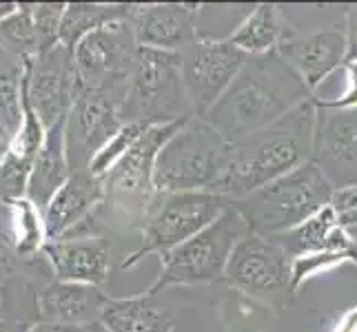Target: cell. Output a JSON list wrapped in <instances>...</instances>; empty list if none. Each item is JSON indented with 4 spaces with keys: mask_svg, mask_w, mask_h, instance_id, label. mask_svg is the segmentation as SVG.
I'll return each mask as SVG.
<instances>
[{
    "mask_svg": "<svg viewBox=\"0 0 357 332\" xmlns=\"http://www.w3.org/2000/svg\"><path fill=\"white\" fill-rule=\"evenodd\" d=\"M311 100V89L278 52L251 56L202 118L229 144L271 127Z\"/></svg>",
    "mask_w": 357,
    "mask_h": 332,
    "instance_id": "6da1fadb",
    "label": "cell"
},
{
    "mask_svg": "<svg viewBox=\"0 0 357 332\" xmlns=\"http://www.w3.org/2000/svg\"><path fill=\"white\" fill-rule=\"evenodd\" d=\"M313 133L315 100H309L271 127L231 144V164L215 193L238 200L311 162Z\"/></svg>",
    "mask_w": 357,
    "mask_h": 332,
    "instance_id": "7a4b0ae2",
    "label": "cell"
},
{
    "mask_svg": "<svg viewBox=\"0 0 357 332\" xmlns=\"http://www.w3.org/2000/svg\"><path fill=\"white\" fill-rule=\"evenodd\" d=\"M333 193L335 189L322 171L306 162L266 187L233 200V208L246 219L251 232L275 237L322 211Z\"/></svg>",
    "mask_w": 357,
    "mask_h": 332,
    "instance_id": "3957f363",
    "label": "cell"
},
{
    "mask_svg": "<svg viewBox=\"0 0 357 332\" xmlns=\"http://www.w3.org/2000/svg\"><path fill=\"white\" fill-rule=\"evenodd\" d=\"M231 164V144L206 120L191 118L155 159L153 187L158 195L215 193Z\"/></svg>",
    "mask_w": 357,
    "mask_h": 332,
    "instance_id": "277c9868",
    "label": "cell"
},
{
    "mask_svg": "<svg viewBox=\"0 0 357 332\" xmlns=\"http://www.w3.org/2000/svg\"><path fill=\"white\" fill-rule=\"evenodd\" d=\"M249 232L246 219L231 204L211 226L160 257V275L146 294L155 297L169 286L208 284L225 277L233 248Z\"/></svg>",
    "mask_w": 357,
    "mask_h": 332,
    "instance_id": "5b68a950",
    "label": "cell"
},
{
    "mask_svg": "<svg viewBox=\"0 0 357 332\" xmlns=\"http://www.w3.org/2000/svg\"><path fill=\"white\" fill-rule=\"evenodd\" d=\"M193 118L182 84V54L138 47L122 120L165 125Z\"/></svg>",
    "mask_w": 357,
    "mask_h": 332,
    "instance_id": "8992f818",
    "label": "cell"
},
{
    "mask_svg": "<svg viewBox=\"0 0 357 332\" xmlns=\"http://www.w3.org/2000/svg\"><path fill=\"white\" fill-rule=\"evenodd\" d=\"M233 204L231 198L211 191H189V193H171L162 195V202L153 204L144 217L142 226V246L131 253L122 268H131L146 255L160 253L165 255L176 246L195 237L206 226L222 215Z\"/></svg>",
    "mask_w": 357,
    "mask_h": 332,
    "instance_id": "52a82bcc",
    "label": "cell"
},
{
    "mask_svg": "<svg viewBox=\"0 0 357 332\" xmlns=\"http://www.w3.org/2000/svg\"><path fill=\"white\" fill-rule=\"evenodd\" d=\"M225 279L236 290L280 308L295 292L293 257L275 237L249 232L233 248Z\"/></svg>",
    "mask_w": 357,
    "mask_h": 332,
    "instance_id": "ba28073f",
    "label": "cell"
},
{
    "mask_svg": "<svg viewBox=\"0 0 357 332\" xmlns=\"http://www.w3.org/2000/svg\"><path fill=\"white\" fill-rule=\"evenodd\" d=\"M191 118L165 125H151L142 138L120 157V162L105 175L107 200H112L131 219H144L153 206L155 159L162 146L187 125Z\"/></svg>",
    "mask_w": 357,
    "mask_h": 332,
    "instance_id": "9c48e42d",
    "label": "cell"
},
{
    "mask_svg": "<svg viewBox=\"0 0 357 332\" xmlns=\"http://www.w3.org/2000/svg\"><path fill=\"white\" fill-rule=\"evenodd\" d=\"M82 87L73 52L65 45L22 60V93L45 129L67 120Z\"/></svg>",
    "mask_w": 357,
    "mask_h": 332,
    "instance_id": "30bf717a",
    "label": "cell"
},
{
    "mask_svg": "<svg viewBox=\"0 0 357 332\" xmlns=\"http://www.w3.org/2000/svg\"><path fill=\"white\" fill-rule=\"evenodd\" d=\"M138 54L131 20H118L98 29L73 49L82 91L127 89Z\"/></svg>",
    "mask_w": 357,
    "mask_h": 332,
    "instance_id": "8fae6325",
    "label": "cell"
},
{
    "mask_svg": "<svg viewBox=\"0 0 357 332\" xmlns=\"http://www.w3.org/2000/svg\"><path fill=\"white\" fill-rule=\"evenodd\" d=\"M251 56L229 40L198 38L182 52V84L193 118H204Z\"/></svg>",
    "mask_w": 357,
    "mask_h": 332,
    "instance_id": "7c38bea8",
    "label": "cell"
},
{
    "mask_svg": "<svg viewBox=\"0 0 357 332\" xmlns=\"http://www.w3.org/2000/svg\"><path fill=\"white\" fill-rule=\"evenodd\" d=\"M125 95L127 89L80 91L65 125L71 173L73 171H87L93 157L122 129L125 125V120H122Z\"/></svg>",
    "mask_w": 357,
    "mask_h": 332,
    "instance_id": "4fadbf2b",
    "label": "cell"
},
{
    "mask_svg": "<svg viewBox=\"0 0 357 332\" xmlns=\"http://www.w3.org/2000/svg\"><path fill=\"white\" fill-rule=\"evenodd\" d=\"M311 162L335 191L357 187V106L331 109L315 100Z\"/></svg>",
    "mask_w": 357,
    "mask_h": 332,
    "instance_id": "5bb4252c",
    "label": "cell"
},
{
    "mask_svg": "<svg viewBox=\"0 0 357 332\" xmlns=\"http://www.w3.org/2000/svg\"><path fill=\"white\" fill-rule=\"evenodd\" d=\"M129 20L138 47L182 54L200 38L198 7L193 5H133Z\"/></svg>",
    "mask_w": 357,
    "mask_h": 332,
    "instance_id": "9a60e30c",
    "label": "cell"
},
{
    "mask_svg": "<svg viewBox=\"0 0 357 332\" xmlns=\"http://www.w3.org/2000/svg\"><path fill=\"white\" fill-rule=\"evenodd\" d=\"M107 200L105 177L93 175L91 171H73L69 180L60 187L43 211L47 239H65L69 230L76 228L80 221L87 219L98 204Z\"/></svg>",
    "mask_w": 357,
    "mask_h": 332,
    "instance_id": "2e32d148",
    "label": "cell"
},
{
    "mask_svg": "<svg viewBox=\"0 0 357 332\" xmlns=\"http://www.w3.org/2000/svg\"><path fill=\"white\" fill-rule=\"evenodd\" d=\"M43 253L58 281L102 286L112 268V246L102 237H76L47 242Z\"/></svg>",
    "mask_w": 357,
    "mask_h": 332,
    "instance_id": "e0dca14e",
    "label": "cell"
},
{
    "mask_svg": "<svg viewBox=\"0 0 357 332\" xmlns=\"http://www.w3.org/2000/svg\"><path fill=\"white\" fill-rule=\"evenodd\" d=\"M347 29H322L302 38H287L278 47V54L295 69L311 91L331 71L347 63Z\"/></svg>",
    "mask_w": 357,
    "mask_h": 332,
    "instance_id": "ac0fdd59",
    "label": "cell"
},
{
    "mask_svg": "<svg viewBox=\"0 0 357 332\" xmlns=\"http://www.w3.org/2000/svg\"><path fill=\"white\" fill-rule=\"evenodd\" d=\"M109 301V294L100 286L71 284V281H52L45 290H40L38 317L43 324H52L58 328L80 326L98 322Z\"/></svg>",
    "mask_w": 357,
    "mask_h": 332,
    "instance_id": "d6986e66",
    "label": "cell"
},
{
    "mask_svg": "<svg viewBox=\"0 0 357 332\" xmlns=\"http://www.w3.org/2000/svg\"><path fill=\"white\" fill-rule=\"evenodd\" d=\"M275 239L284 246V251L293 260L311 257V255H324V253L347 257V251L353 244L351 232L337 224V217L331 204L324 206L313 217L302 221L300 226L282 232V235H275Z\"/></svg>",
    "mask_w": 357,
    "mask_h": 332,
    "instance_id": "ffe728a7",
    "label": "cell"
},
{
    "mask_svg": "<svg viewBox=\"0 0 357 332\" xmlns=\"http://www.w3.org/2000/svg\"><path fill=\"white\" fill-rule=\"evenodd\" d=\"M65 125H67V120L58 122V125H54L52 129H47L45 142H43L38 155L33 159V166H31L27 200H31L40 211H45L47 204L52 202V198L71 175L67 140H65Z\"/></svg>",
    "mask_w": 357,
    "mask_h": 332,
    "instance_id": "44dd1931",
    "label": "cell"
},
{
    "mask_svg": "<svg viewBox=\"0 0 357 332\" xmlns=\"http://www.w3.org/2000/svg\"><path fill=\"white\" fill-rule=\"evenodd\" d=\"M100 322L109 332H171L174 322L158 308L153 297L138 294V297H109Z\"/></svg>",
    "mask_w": 357,
    "mask_h": 332,
    "instance_id": "7402d4cb",
    "label": "cell"
},
{
    "mask_svg": "<svg viewBox=\"0 0 357 332\" xmlns=\"http://www.w3.org/2000/svg\"><path fill=\"white\" fill-rule=\"evenodd\" d=\"M284 29L280 24V14L275 5H257L249 11L238 29L229 35L233 47L242 49L249 56H262L278 52V47L284 40Z\"/></svg>",
    "mask_w": 357,
    "mask_h": 332,
    "instance_id": "603a6c76",
    "label": "cell"
},
{
    "mask_svg": "<svg viewBox=\"0 0 357 332\" xmlns=\"http://www.w3.org/2000/svg\"><path fill=\"white\" fill-rule=\"evenodd\" d=\"M133 5H98V3H71L65 9L63 27H60V45L69 47L71 52L78 42L98 29L118 20L131 18Z\"/></svg>",
    "mask_w": 357,
    "mask_h": 332,
    "instance_id": "cb8c5ba5",
    "label": "cell"
},
{
    "mask_svg": "<svg viewBox=\"0 0 357 332\" xmlns=\"http://www.w3.org/2000/svg\"><path fill=\"white\" fill-rule=\"evenodd\" d=\"M22 127V63L0 60V146L7 151Z\"/></svg>",
    "mask_w": 357,
    "mask_h": 332,
    "instance_id": "d4e9b609",
    "label": "cell"
},
{
    "mask_svg": "<svg viewBox=\"0 0 357 332\" xmlns=\"http://www.w3.org/2000/svg\"><path fill=\"white\" fill-rule=\"evenodd\" d=\"M0 49L14 60H27L40 54L38 31L33 24V3H22L14 16L0 22Z\"/></svg>",
    "mask_w": 357,
    "mask_h": 332,
    "instance_id": "484cf974",
    "label": "cell"
},
{
    "mask_svg": "<svg viewBox=\"0 0 357 332\" xmlns=\"http://www.w3.org/2000/svg\"><path fill=\"white\" fill-rule=\"evenodd\" d=\"M9 208H11V221H14L16 253L20 257H31L38 251H43L49 239H47L45 217L40 208L27 198L9 204Z\"/></svg>",
    "mask_w": 357,
    "mask_h": 332,
    "instance_id": "4316f807",
    "label": "cell"
},
{
    "mask_svg": "<svg viewBox=\"0 0 357 332\" xmlns=\"http://www.w3.org/2000/svg\"><path fill=\"white\" fill-rule=\"evenodd\" d=\"M31 166L33 159H27L16 151L7 149L3 159H0V202L9 206L27 198Z\"/></svg>",
    "mask_w": 357,
    "mask_h": 332,
    "instance_id": "83f0119b",
    "label": "cell"
},
{
    "mask_svg": "<svg viewBox=\"0 0 357 332\" xmlns=\"http://www.w3.org/2000/svg\"><path fill=\"white\" fill-rule=\"evenodd\" d=\"M149 127L151 125H146V122H125L122 129L105 144V149L93 157V162L89 166L91 173L98 177H105L109 171L120 162V157L142 138V133Z\"/></svg>",
    "mask_w": 357,
    "mask_h": 332,
    "instance_id": "f1b7e54d",
    "label": "cell"
},
{
    "mask_svg": "<svg viewBox=\"0 0 357 332\" xmlns=\"http://www.w3.org/2000/svg\"><path fill=\"white\" fill-rule=\"evenodd\" d=\"M65 9V3H33V24L38 31L40 52L60 45V27H63Z\"/></svg>",
    "mask_w": 357,
    "mask_h": 332,
    "instance_id": "f546056e",
    "label": "cell"
},
{
    "mask_svg": "<svg viewBox=\"0 0 357 332\" xmlns=\"http://www.w3.org/2000/svg\"><path fill=\"white\" fill-rule=\"evenodd\" d=\"M331 208L344 230H357V187L337 189L331 198Z\"/></svg>",
    "mask_w": 357,
    "mask_h": 332,
    "instance_id": "4dcf8cb0",
    "label": "cell"
},
{
    "mask_svg": "<svg viewBox=\"0 0 357 332\" xmlns=\"http://www.w3.org/2000/svg\"><path fill=\"white\" fill-rule=\"evenodd\" d=\"M351 71V89L344 93L340 100H317L319 104L331 106V109H353L357 106V63L349 65Z\"/></svg>",
    "mask_w": 357,
    "mask_h": 332,
    "instance_id": "1f68e13d",
    "label": "cell"
},
{
    "mask_svg": "<svg viewBox=\"0 0 357 332\" xmlns=\"http://www.w3.org/2000/svg\"><path fill=\"white\" fill-rule=\"evenodd\" d=\"M347 65L357 63V7H353L347 14Z\"/></svg>",
    "mask_w": 357,
    "mask_h": 332,
    "instance_id": "d6a6232c",
    "label": "cell"
},
{
    "mask_svg": "<svg viewBox=\"0 0 357 332\" xmlns=\"http://www.w3.org/2000/svg\"><path fill=\"white\" fill-rule=\"evenodd\" d=\"M63 332H109V328L98 319V322H89V324H80V326H67L60 328Z\"/></svg>",
    "mask_w": 357,
    "mask_h": 332,
    "instance_id": "836d02e7",
    "label": "cell"
},
{
    "mask_svg": "<svg viewBox=\"0 0 357 332\" xmlns=\"http://www.w3.org/2000/svg\"><path fill=\"white\" fill-rule=\"evenodd\" d=\"M18 7L20 5H16V3H0V22L7 20L9 16H14L18 11Z\"/></svg>",
    "mask_w": 357,
    "mask_h": 332,
    "instance_id": "e575fe53",
    "label": "cell"
},
{
    "mask_svg": "<svg viewBox=\"0 0 357 332\" xmlns=\"http://www.w3.org/2000/svg\"><path fill=\"white\" fill-rule=\"evenodd\" d=\"M27 332H63L58 326H52V324H36V326H31Z\"/></svg>",
    "mask_w": 357,
    "mask_h": 332,
    "instance_id": "d590c367",
    "label": "cell"
},
{
    "mask_svg": "<svg viewBox=\"0 0 357 332\" xmlns=\"http://www.w3.org/2000/svg\"><path fill=\"white\" fill-rule=\"evenodd\" d=\"M5 153H7V151L3 149V146H0V159H3V155H5Z\"/></svg>",
    "mask_w": 357,
    "mask_h": 332,
    "instance_id": "8d00e7d4",
    "label": "cell"
},
{
    "mask_svg": "<svg viewBox=\"0 0 357 332\" xmlns=\"http://www.w3.org/2000/svg\"><path fill=\"white\" fill-rule=\"evenodd\" d=\"M0 303H3V290H0Z\"/></svg>",
    "mask_w": 357,
    "mask_h": 332,
    "instance_id": "74e56055",
    "label": "cell"
},
{
    "mask_svg": "<svg viewBox=\"0 0 357 332\" xmlns=\"http://www.w3.org/2000/svg\"><path fill=\"white\" fill-rule=\"evenodd\" d=\"M0 332H5V330H0Z\"/></svg>",
    "mask_w": 357,
    "mask_h": 332,
    "instance_id": "f35d334b",
    "label": "cell"
}]
</instances>
